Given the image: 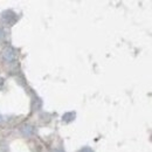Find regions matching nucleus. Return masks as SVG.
Masks as SVG:
<instances>
[{"label": "nucleus", "instance_id": "1", "mask_svg": "<svg viewBox=\"0 0 152 152\" xmlns=\"http://www.w3.org/2000/svg\"><path fill=\"white\" fill-rule=\"evenodd\" d=\"M2 57H4V60L6 61V62H14L15 60H17V57H18V53H17V50L14 49V48H12V47H7V48H5L4 50H2Z\"/></svg>", "mask_w": 152, "mask_h": 152}, {"label": "nucleus", "instance_id": "2", "mask_svg": "<svg viewBox=\"0 0 152 152\" xmlns=\"http://www.w3.org/2000/svg\"><path fill=\"white\" fill-rule=\"evenodd\" d=\"M1 18H2V21H4L6 25H8V26L14 25L15 21H17V15H15V13H13L12 11H6V12H4L2 15H1Z\"/></svg>", "mask_w": 152, "mask_h": 152}, {"label": "nucleus", "instance_id": "3", "mask_svg": "<svg viewBox=\"0 0 152 152\" xmlns=\"http://www.w3.org/2000/svg\"><path fill=\"white\" fill-rule=\"evenodd\" d=\"M22 133H23L25 136H27V137H31V136L34 133V129H33V126H31V125H26V126H23V129H22Z\"/></svg>", "mask_w": 152, "mask_h": 152}, {"label": "nucleus", "instance_id": "4", "mask_svg": "<svg viewBox=\"0 0 152 152\" xmlns=\"http://www.w3.org/2000/svg\"><path fill=\"white\" fill-rule=\"evenodd\" d=\"M78 152H94L90 148H83V149H81Z\"/></svg>", "mask_w": 152, "mask_h": 152}, {"label": "nucleus", "instance_id": "5", "mask_svg": "<svg viewBox=\"0 0 152 152\" xmlns=\"http://www.w3.org/2000/svg\"><path fill=\"white\" fill-rule=\"evenodd\" d=\"M2 38H4V29L0 27V40H1Z\"/></svg>", "mask_w": 152, "mask_h": 152}, {"label": "nucleus", "instance_id": "6", "mask_svg": "<svg viewBox=\"0 0 152 152\" xmlns=\"http://www.w3.org/2000/svg\"><path fill=\"white\" fill-rule=\"evenodd\" d=\"M2 84H4V81H2V78H0V89L2 88Z\"/></svg>", "mask_w": 152, "mask_h": 152}, {"label": "nucleus", "instance_id": "7", "mask_svg": "<svg viewBox=\"0 0 152 152\" xmlns=\"http://www.w3.org/2000/svg\"><path fill=\"white\" fill-rule=\"evenodd\" d=\"M53 152H63V151H62V150H54Z\"/></svg>", "mask_w": 152, "mask_h": 152}, {"label": "nucleus", "instance_id": "8", "mask_svg": "<svg viewBox=\"0 0 152 152\" xmlns=\"http://www.w3.org/2000/svg\"><path fill=\"white\" fill-rule=\"evenodd\" d=\"M1 122H2V117L0 116V123H1Z\"/></svg>", "mask_w": 152, "mask_h": 152}]
</instances>
